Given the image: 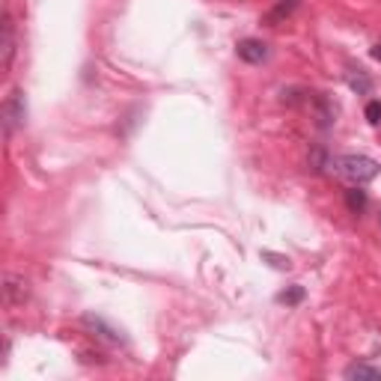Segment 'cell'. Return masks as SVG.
Segmentation results:
<instances>
[{
  "label": "cell",
  "mask_w": 381,
  "mask_h": 381,
  "mask_svg": "<svg viewBox=\"0 0 381 381\" xmlns=\"http://www.w3.org/2000/svg\"><path fill=\"white\" fill-rule=\"evenodd\" d=\"M328 167L334 176L345 179V182H352V185H366L381 173L378 161L369 158V155H337V158L328 161Z\"/></svg>",
  "instance_id": "6da1fadb"
},
{
  "label": "cell",
  "mask_w": 381,
  "mask_h": 381,
  "mask_svg": "<svg viewBox=\"0 0 381 381\" xmlns=\"http://www.w3.org/2000/svg\"><path fill=\"white\" fill-rule=\"evenodd\" d=\"M13 57H15V24L9 9H3V18H0V66H3V72H9Z\"/></svg>",
  "instance_id": "7a4b0ae2"
},
{
  "label": "cell",
  "mask_w": 381,
  "mask_h": 381,
  "mask_svg": "<svg viewBox=\"0 0 381 381\" xmlns=\"http://www.w3.org/2000/svg\"><path fill=\"white\" fill-rule=\"evenodd\" d=\"M24 119H27L24 93H21V89H15V93L3 102V128H6V137H9V134H13L18 126H24Z\"/></svg>",
  "instance_id": "3957f363"
},
{
  "label": "cell",
  "mask_w": 381,
  "mask_h": 381,
  "mask_svg": "<svg viewBox=\"0 0 381 381\" xmlns=\"http://www.w3.org/2000/svg\"><path fill=\"white\" fill-rule=\"evenodd\" d=\"M235 54H239V60L244 63H251V66H260L268 60V45L262 39H241L239 45H235Z\"/></svg>",
  "instance_id": "277c9868"
},
{
  "label": "cell",
  "mask_w": 381,
  "mask_h": 381,
  "mask_svg": "<svg viewBox=\"0 0 381 381\" xmlns=\"http://www.w3.org/2000/svg\"><path fill=\"white\" fill-rule=\"evenodd\" d=\"M3 307H15V304H24L27 298V283L24 277H15V274H3Z\"/></svg>",
  "instance_id": "5b68a950"
},
{
  "label": "cell",
  "mask_w": 381,
  "mask_h": 381,
  "mask_svg": "<svg viewBox=\"0 0 381 381\" xmlns=\"http://www.w3.org/2000/svg\"><path fill=\"white\" fill-rule=\"evenodd\" d=\"M84 322V328H89L93 334H98L102 340H107V343H126V337H122V331H117V328H110V324L102 319V316H93V313H87V316L81 319Z\"/></svg>",
  "instance_id": "8992f818"
},
{
  "label": "cell",
  "mask_w": 381,
  "mask_h": 381,
  "mask_svg": "<svg viewBox=\"0 0 381 381\" xmlns=\"http://www.w3.org/2000/svg\"><path fill=\"white\" fill-rule=\"evenodd\" d=\"M345 84H349L352 93H357V96H369V93H373V77H369L361 66L345 72Z\"/></svg>",
  "instance_id": "52a82bcc"
},
{
  "label": "cell",
  "mask_w": 381,
  "mask_h": 381,
  "mask_svg": "<svg viewBox=\"0 0 381 381\" xmlns=\"http://www.w3.org/2000/svg\"><path fill=\"white\" fill-rule=\"evenodd\" d=\"M349 381H381V366H369V364H352L343 373Z\"/></svg>",
  "instance_id": "ba28073f"
},
{
  "label": "cell",
  "mask_w": 381,
  "mask_h": 381,
  "mask_svg": "<svg viewBox=\"0 0 381 381\" xmlns=\"http://www.w3.org/2000/svg\"><path fill=\"white\" fill-rule=\"evenodd\" d=\"M366 203H369V197H366V190L361 185H352L349 190H345V206H349L352 215H364Z\"/></svg>",
  "instance_id": "9c48e42d"
},
{
  "label": "cell",
  "mask_w": 381,
  "mask_h": 381,
  "mask_svg": "<svg viewBox=\"0 0 381 381\" xmlns=\"http://www.w3.org/2000/svg\"><path fill=\"white\" fill-rule=\"evenodd\" d=\"M304 295H307V292H304V286H298V283H295V286H289L286 292H280V295H277V304H286V307H298L301 301H304Z\"/></svg>",
  "instance_id": "30bf717a"
},
{
  "label": "cell",
  "mask_w": 381,
  "mask_h": 381,
  "mask_svg": "<svg viewBox=\"0 0 381 381\" xmlns=\"http://www.w3.org/2000/svg\"><path fill=\"white\" fill-rule=\"evenodd\" d=\"M295 6H298V0H280V3H277V9H274V13L268 15L265 21H268V24L274 27V21H280L283 15H292V13H295Z\"/></svg>",
  "instance_id": "8fae6325"
},
{
  "label": "cell",
  "mask_w": 381,
  "mask_h": 381,
  "mask_svg": "<svg viewBox=\"0 0 381 381\" xmlns=\"http://www.w3.org/2000/svg\"><path fill=\"white\" fill-rule=\"evenodd\" d=\"M364 114H366V122H369V126H381V102H369Z\"/></svg>",
  "instance_id": "7c38bea8"
},
{
  "label": "cell",
  "mask_w": 381,
  "mask_h": 381,
  "mask_svg": "<svg viewBox=\"0 0 381 381\" xmlns=\"http://www.w3.org/2000/svg\"><path fill=\"white\" fill-rule=\"evenodd\" d=\"M262 260H271V265L274 268H280V271H289V268H292V262H289V256H277V253H262Z\"/></svg>",
  "instance_id": "4fadbf2b"
},
{
  "label": "cell",
  "mask_w": 381,
  "mask_h": 381,
  "mask_svg": "<svg viewBox=\"0 0 381 381\" xmlns=\"http://www.w3.org/2000/svg\"><path fill=\"white\" fill-rule=\"evenodd\" d=\"M369 54H373V60H378V63H381V42H378V45H373V51H369Z\"/></svg>",
  "instance_id": "5bb4252c"
},
{
  "label": "cell",
  "mask_w": 381,
  "mask_h": 381,
  "mask_svg": "<svg viewBox=\"0 0 381 381\" xmlns=\"http://www.w3.org/2000/svg\"><path fill=\"white\" fill-rule=\"evenodd\" d=\"M378 223H381V211H378Z\"/></svg>",
  "instance_id": "9a60e30c"
}]
</instances>
